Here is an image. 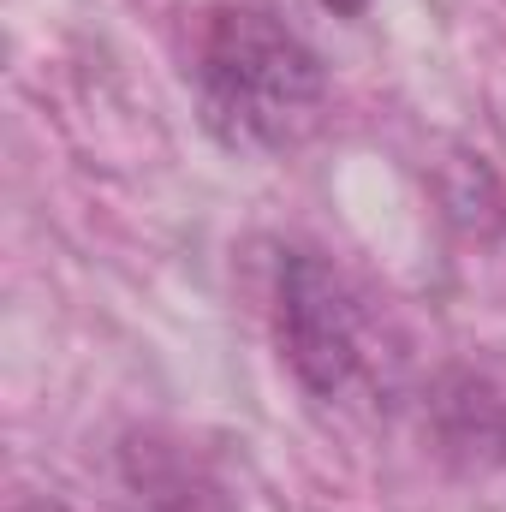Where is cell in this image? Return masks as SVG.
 Masks as SVG:
<instances>
[{
  "instance_id": "6da1fadb",
  "label": "cell",
  "mask_w": 506,
  "mask_h": 512,
  "mask_svg": "<svg viewBox=\"0 0 506 512\" xmlns=\"http://www.w3.org/2000/svg\"><path fill=\"white\" fill-rule=\"evenodd\" d=\"M191 90L209 137L233 155H292L328 114L316 48L262 6H209L197 18Z\"/></svg>"
},
{
  "instance_id": "7a4b0ae2",
  "label": "cell",
  "mask_w": 506,
  "mask_h": 512,
  "mask_svg": "<svg viewBox=\"0 0 506 512\" xmlns=\"http://www.w3.org/2000/svg\"><path fill=\"white\" fill-rule=\"evenodd\" d=\"M274 340L298 382L316 399H334L370 364V310L340 268L310 251H286L274 274Z\"/></svg>"
},
{
  "instance_id": "3957f363",
  "label": "cell",
  "mask_w": 506,
  "mask_h": 512,
  "mask_svg": "<svg viewBox=\"0 0 506 512\" xmlns=\"http://www.w3.org/2000/svg\"><path fill=\"white\" fill-rule=\"evenodd\" d=\"M120 477L143 512H233L227 483L191 447L161 435H131L120 453Z\"/></svg>"
},
{
  "instance_id": "277c9868",
  "label": "cell",
  "mask_w": 506,
  "mask_h": 512,
  "mask_svg": "<svg viewBox=\"0 0 506 512\" xmlns=\"http://www.w3.org/2000/svg\"><path fill=\"white\" fill-rule=\"evenodd\" d=\"M435 411H441V453H465L477 471H483L477 447H489L495 459L506 453V405L477 382V376H465V370L447 376L441 399H435Z\"/></svg>"
},
{
  "instance_id": "5b68a950",
  "label": "cell",
  "mask_w": 506,
  "mask_h": 512,
  "mask_svg": "<svg viewBox=\"0 0 506 512\" xmlns=\"http://www.w3.org/2000/svg\"><path fill=\"white\" fill-rule=\"evenodd\" d=\"M322 6H328V12H340V18H358L370 0H322Z\"/></svg>"
},
{
  "instance_id": "8992f818",
  "label": "cell",
  "mask_w": 506,
  "mask_h": 512,
  "mask_svg": "<svg viewBox=\"0 0 506 512\" xmlns=\"http://www.w3.org/2000/svg\"><path fill=\"white\" fill-rule=\"evenodd\" d=\"M12 512H66V507H48V501H24V507H12Z\"/></svg>"
}]
</instances>
